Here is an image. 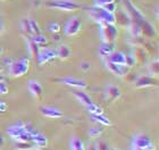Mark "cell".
<instances>
[{"instance_id":"42","label":"cell","mask_w":159,"mask_h":150,"mask_svg":"<svg viewBox=\"0 0 159 150\" xmlns=\"http://www.w3.org/2000/svg\"><path fill=\"white\" fill-rule=\"evenodd\" d=\"M3 143H5V138H3L2 135H0V147H1Z\"/></svg>"},{"instance_id":"38","label":"cell","mask_w":159,"mask_h":150,"mask_svg":"<svg viewBox=\"0 0 159 150\" xmlns=\"http://www.w3.org/2000/svg\"><path fill=\"white\" fill-rule=\"evenodd\" d=\"M14 60L10 58V57H6V58H3V60H2V63H3V65L6 67H9L10 65H11V63H13Z\"/></svg>"},{"instance_id":"10","label":"cell","mask_w":159,"mask_h":150,"mask_svg":"<svg viewBox=\"0 0 159 150\" xmlns=\"http://www.w3.org/2000/svg\"><path fill=\"white\" fill-rule=\"evenodd\" d=\"M27 89L35 99L41 100L43 97V87L38 81H30L27 84Z\"/></svg>"},{"instance_id":"44","label":"cell","mask_w":159,"mask_h":150,"mask_svg":"<svg viewBox=\"0 0 159 150\" xmlns=\"http://www.w3.org/2000/svg\"><path fill=\"white\" fill-rule=\"evenodd\" d=\"M2 53H3V47L0 44V55H2Z\"/></svg>"},{"instance_id":"46","label":"cell","mask_w":159,"mask_h":150,"mask_svg":"<svg viewBox=\"0 0 159 150\" xmlns=\"http://www.w3.org/2000/svg\"><path fill=\"white\" fill-rule=\"evenodd\" d=\"M31 150H41L40 148H33V149H31Z\"/></svg>"},{"instance_id":"15","label":"cell","mask_w":159,"mask_h":150,"mask_svg":"<svg viewBox=\"0 0 159 150\" xmlns=\"http://www.w3.org/2000/svg\"><path fill=\"white\" fill-rule=\"evenodd\" d=\"M73 94L76 97V99L79 100L80 102L83 103L84 106H89V105H91L93 102L91 97H90L89 94H86L83 90H74Z\"/></svg>"},{"instance_id":"35","label":"cell","mask_w":159,"mask_h":150,"mask_svg":"<svg viewBox=\"0 0 159 150\" xmlns=\"http://www.w3.org/2000/svg\"><path fill=\"white\" fill-rule=\"evenodd\" d=\"M8 93V87L7 84L3 82H0V94H7Z\"/></svg>"},{"instance_id":"36","label":"cell","mask_w":159,"mask_h":150,"mask_svg":"<svg viewBox=\"0 0 159 150\" xmlns=\"http://www.w3.org/2000/svg\"><path fill=\"white\" fill-rule=\"evenodd\" d=\"M111 2H115V0H96V6L102 7L103 5L111 3Z\"/></svg>"},{"instance_id":"12","label":"cell","mask_w":159,"mask_h":150,"mask_svg":"<svg viewBox=\"0 0 159 150\" xmlns=\"http://www.w3.org/2000/svg\"><path fill=\"white\" fill-rule=\"evenodd\" d=\"M40 113L47 118H52V120H57V118L63 117V113L59 109L52 108V107H41Z\"/></svg>"},{"instance_id":"29","label":"cell","mask_w":159,"mask_h":150,"mask_svg":"<svg viewBox=\"0 0 159 150\" xmlns=\"http://www.w3.org/2000/svg\"><path fill=\"white\" fill-rule=\"evenodd\" d=\"M48 31H49L50 33H52V34H57V33H59L60 32V25L59 23H57V22H52V23H50L49 25H48Z\"/></svg>"},{"instance_id":"41","label":"cell","mask_w":159,"mask_h":150,"mask_svg":"<svg viewBox=\"0 0 159 150\" xmlns=\"http://www.w3.org/2000/svg\"><path fill=\"white\" fill-rule=\"evenodd\" d=\"M85 150H98V147H97V142H91V143L89 144L88 149H85Z\"/></svg>"},{"instance_id":"11","label":"cell","mask_w":159,"mask_h":150,"mask_svg":"<svg viewBox=\"0 0 159 150\" xmlns=\"http://www.w3.org/2000/svg\"><path fill=\"white\" fill-rule=\"evenodd\" d=\"M134 85L138 89H142V88H147V87H155L157 85V80L153 79L152 76H140L139 79H136L134 81Z\"/></svg>"},{"instance_id":"19","label":"cell","mask_w":159,"mask_h":150,"mask_svg":"<svg viewBox=\"0 0 159 150\" xmlns=\"http://www.w3.org/2000/svg\"><path fill=\"white\" fill-rule=\"evenodd\" d=\"M114 52L113 42H103L101 47L99 48V55L101 57H108L110 53Z\"/></svg>"},{"instance_id":"20","label":"cell","mask_w":159,"mask_h":150,"mask_svg":"<svg viewBox=\"0 0 159 150\" xmlns=\"http://www.w3.org/2000/svg\"><path fill=\"white\" fill-rule=\"evenodd\" d=\"M70 150H85V147H84L83 141L76 137H74L70 139Z\"/></svg>"},{"instance_id":"30","label":"cell","mask_w":159,"mask_h":150,"mask_svg":"<svg viewBox=\"0 0 159 150\" xmlns=\"http://www.w3.org/2000/svg\"><path fill=\"white\" fill-rule=\"evenodd\" d=\"M30 26H31V31H32V34H33V35L41 34V30H40L39 24H38V22L35 20H30Z\"/></svg>"},{"instance_id":"32","label":"cell","mask_w":159,"mask_h":150,"mask_svg":"<svg viewBox=\"0 0 159 150\" xmlns=\"http://www.w3.org/2000/svg\"><path fill=\"white\" fill-rule=\"evenodd\" d=\"M135 58L133 57V55H127L125 58V66L127 67H133V66H135Z\"/></svg>"},{"instance_id":"23","label":"cell","mask_w":159,"mask_h":150,"mask_svg":"<svg viewBox=\"0 0 159 150\" xmlns=\"http://www.w3.org/2000/svg\"><path fill=\"white\" fill-rule=\"evenodd\" d=\"M133 57L135 58L136 63H138V61H139V63H144L147 60V53L142 48H136Z\"/></svg>"},{"instance_id":"47","label":"cell","mask_w":159,"mask_h":150,"mask_svg":"<svg viewBox=\"0 0 159 150\" xmlns=\"http://www.w3.org/2000/svg\"><path fill=\"white\" fill-rule=\"evenodd\" d=\"M109 150H116V149H113V148H110V149Z\"/></svg>"},{"instance_id":"25","label":"cell","mask_w":159,"mask_h":150,"mask_svg":"<svg viewBox=\"0 0 159 150\" xmlns=\"http://www.w3.org/2000/svg\"><path fill=\"white\" fill-rule=\"evenodd\" d=\"M148 72H149L150 76H156V75H158L159 73V61L158 59L153 60L152 63H150L149 65H148Z\"/></svg>"},{"instance_id":"6","label":"cell","mask_w":159,"mask_h":150,"mask_svg":"<svg viewBox=\"0 0 159 150\" xmlns=\"http://www.w3.org/2000/svg\"><path fill=\"white\" fill-rule=\"evenodd\" d=\"M81 27H82V22L79 17H72L68 20V22L65 25V33L70 37H73V35H76L81 31Z\"/></svg>"},{"instance_id":"17","label":"cell","mask_w":159,"mask_h":150,"mask_svg":"<svg viewBox=\"0 0 159 150\" xmlns=\"http://www.w3.org/2000/svg\"><path fill=\"white\" fill-rule=\"evenodd\" d=\"M32 143L34 146H37V148H44L48 146V139L43 134L38 132L37 134H34L32 137Z\"/></svg>"},{"instance_id":"18","label":"cell","mask_w":159,"mask_h":150,"mask_svg":"<svg viewBox=\"0 0 159 150\" xmlns=\"http://www.w3.org/2000/svg\"><path fill=\"white\" fill-rule=\"evenodd\" d=\"M106 65H107V67H108V70H109L113 74H115V75L123 76V75H125V74H126L125 66H119V65H116V64L110 63L109 60L106 63Z\"/></svg>"},{"instance_id":"16","label":"cell","mask_w":159,"mask_h":150,"mask_svg":"<svg viewBox=\"0 0 159 150\" xmlns=\"http://www.w3.org/2000/svg\"><path fill=\"white\" fill-rule=\"evenodd\" d=\"M55 52H56V57L60 58L61 60H65L67 58H70V47L67 46V44H60L58 46L56 50H55Z\"/></svg>"},{"instance_id":"31","label":"cell","mask_w":159,"mask_h":150,"mask_svg":"<svg viewBox=\"0 0 159 150\" xmlns=\"http://www.w3.org/2000/svg\"><path fill=\"white\" fill-rule=\"evenodd\" d=\"M101 133H102V127L101 126H93L89 131V135L91 138H98Z\"/></svg>"},{"instance_id":"2","label":"cell","mask_w":159,"mask_h":150,"mask_svg":"<svg viewBox=\"0 0 159 150\" xmlns=\"http://www.w3.org/2000/svg\"><path fill=\"white\" fill-rule=\"evenodd\" d=\"M30 68V60L26 57H22L20 59L13 61L11 65L8 67V72L11 76L14 77H20L23 76L29 72Z\"/></svg>"},{"instance_id":"45","label":"cell","mask_w":159,"mask_h":150,"mask_svg":"<svg viewBox=\"0 0 159 150\" xmlns=\"http://www.w3.org/2000/svg\"><path fill=\"white\" fill-rule=\"evenodd\" d=\"M2 70H3V67H2V65L0 64V74H1V72H2Z\"/></svg>"},{"instance_id":"3","label":"cell","mask_w":159,"mask_h":150,"mask_svg":"<svg viewBox=\"0 0 159 150\" xmlns=\"http://www.w3.org/2000/svg\"><path fill=\"white\" fill-rule=\"evenodd\" d=\"M46 6L52 9H59L64 11H74L81 8L79 3L72 0H49L46 2Z\"/></svg>"},{"instance_id":"22","label":"cell","mask_w":159,"mask_h":150,"mask_svg":"<svg viewBox=\"0 0 159 150\" xmlns=\"http://www.w3.org/2000/svg\"><path fill=\"white\" fill-rule=\"evenodd\" d=\"M92 120L97 123L101 124V125H105V126H110L111 125V120L108 118V117L103 116V114L101 115H92Z\"/></svg>"},{"instance_id":"26","label":"cell","mask_w":159,"mask_h":150,"mask_svg":"<svg viewBox=\"0 0 159 150\" xmlns=\"http://www.w3.org/2000/svg\"><path fill=\"white\" fill-rule=\"evenodd\" d=\"M15 148L17 150H31L34 148V144L31 142H22V141H17L15 144Z\"/></svg>"},{"instance_id":"28","label":"cell","mask_w":159,"mask_h":150,"mask_svg":"<svg viewBox=\"0 0 159 150\" xmlns=\"http://www.w3.org/2000/svg\"><path fill=\"white\" fill-rule=\"evenodd\" d=\"M22 30L23 32H25V34H29V35H33L32 34V31H31V26H30V20L29 18H23L22 20Z\"/></svg>"},{"instance_id":"39","label":"cell","mask_w":159,"mask_h":150,"mask_svg":"<svg viewBox=\"0 0 159 150\" xmlns=\"http://www.w3.org/2000/svg\"><path fill=\"white\" fill-rule=\"evenodd\" d=\"M8 109V106L5 101H0V113H5Z\"/></svg>"},{"instance_id":"34","label":"cell","mask_w":159,"mask_h":150,"mask_svg":"<svg viewBox=\"0 0 159 150\" xmlns=\"http://www.w3.org/2000/svg\"><path fill=\"white\" fill-rule=\"evenodd\" d=\"M97 147H98V150H109L110 149V147L105 142V141H98V142H97Z\"/></svg>"},{"instance_id":"4","label":"cell","mask_w":159,"mask_h":150,"mask_svg":"<svg viewBox=\"0 0 159 150\" xmlns=\"http://www.w3.org/2000/svg\"><path fill=\"white\" fill-rule=\"evenodd\" d=\"M131 150H156V147L150 138L144 134H136L132 140Z\"/></svg>"},{"instance_id":"8","label":"cell","mask_w":159,"mask_h":150,"mask_svg":"<svg viewBox=\"0 0 159 150\" xmlns=\"http://www.w3.org/2000/svg\"><path fill=\"white\" fill-rule=\"evenodd\" d=\"M56 82H59L65 85H70V87L76 88L79 90H84L88 88V84L83 80H77L75 77H61V79H56Z\"/></svg>"},{"instance_id":"14","label":"cell","mask_w":159,"mask_h":150,"mask_svg":"<svg viewBox=\"0 0 159 150\" xmlns=\"http://www.w3.org/2000/svg\"><path fill=\"white\" fill-rule=\"evenodd\" d=\"M120 90H119V88L116 87V85H113V84H109L106 89V96H107V99L109 100V101H114V100L118 99L120 97Z\"/></svg>"},{"instance_id":"13","label":"cell","mask_w":159,"mask_h":150,"mask_svg":"<svg viewBox=\"0 0 159 150\" xmlns=\"http://www.w3.org/2000/svg\"><path fill=\"white\" fill-rule=\"evenodd\" d=\"M125 58L126 55L125 53L120 52V51H114L113 53H110L108 56V60L110 63L116 64L119 66H125Z\"/></svg>"},{"instance_id":"24","label":"cell","mask_w":159,"mask_h":150,"mask_svg":"<svg viewBox=\"0 0 159 150\" xmlns=\"http://www.w3.org/2000/svg\"><path fill=\"white\" fill-rule=\"evenodd\" d=\"M32 41H33L34 43H37L38 46H47L48 44V38L46 35H43V34H37V35H32L31 37Z\"/></svg>"},{"instance_id":"33","label":"cell","mask_w":159,"mask_h":150,"mask_svg":"<svg viewBox=\"0 0 159 150\" xmlns=\"http://www.w3.org/2000/svg\"><path fill=\"white\" fill-rule=\"evenodd\" d=\"M102 8L105 10H107V11H109V13H115L117 9V6L115 2H111V3H107V5H103Z\"/></svg>"},{"instance_id":"40","label":"cell","mask_w":159,"mask_h":150,"mask_svg":"<svg viewBox=\"0 0 159 150\" xmlns=\"http://www.w3.org/2000/svg\"><path fill=\"white\" fill-rule=\"evenodd\" d=\"M5 23H3V20H2V16L0 15V34L1 33H3L5 32Z\"/></svg>"},{"instance_id":"7","label":"cell","mask_w":159,"mask_h":150,"mask_svg":"<svg viewBox=\"0 0 159 150\" xmlns=\"http://www.w3.org/2000/svg\"><path fill=\"white\" fill-rule=\"evenodd\" d=\"M55 58H56V52H55V50L49 49V48H43V49L40 50L39 53H38L37 63L39 66H41V65H44V64L53 60Z\"/></svg>"},{"instance_id":"1","label":"cell","mask_w":159,"mask_h":150,"mask_svg":"<svg viewBox=\"0 0 159 150\" xmlns=\"http://www.w3.org/2000/svg\"><path fill=\"white\" fill-rule=\"evenodd\" d=\"M88 14L89 16L92 18V20H97L98 23H106V24H115L116 23V16L114 15L113 13H109L102 8V7L99 6H94L91 7L89 10H88Z\"/></svg>"},{"instance_id":"5","label":"cell","mask_w":159,"mask_h":150,"mask_svg":"<svg viewBox=\"0 0 159 150\" xmlns=\"http://www.w3.org/2000/svg\"><path fill=\"white\" fill-rule=\"evenodd\" d=\"M100 35L102 38L103 42H113L118 35V30L114 24L99 23Z\"/></svg>"},{"instance_id":"43","label":"cell","mask_w":159,"mask_h":150,"mask_svg":"<svg viewBox=\"0 0 159 150\" xmlns=\"http://www.w3.org/2000/svg\"><path fill=\"white\" fill-rule=\"evenodd\" d=\"M3 81H5V76L0 74V82H3Z\"/></svg>"},{"instance_id":"21","label":"cell","mask_w":159,"mask_h":150,"mask_svg":"<svg viewBox=\"0 0 159 150\" xmlns=\"http://www.w3.org/2000/svg\"><path fill=\"white\" fill-rule=\"evenodd\" d=\"M27 49H29V52H30L31 56L37 58L38 53L40 51V48L37 43H34L31 38H29V40H27Z\"/></svg>"},{"instance_id":"9","label":"cell","mask_w":159,"mask_h":150,"mask_svg":"<svg viewBox=\"0 0 159 150\" xmlns=\"http://www.w3.org/2000/svg\"><path fill=\"white\" fill-rule=\"evenodd\" d=\"M25 132H26V127H25V124L22 123V122L15 124V125H11L7 129V134L13 139H17Z\"/></svg>"},{"instance_id":"27","label":"cell","mask_w":159,"mask_h":150,"mask_svg":"<svg viewBox=\"0 0 159 150\" xmlns=\"http://www.w3.org/2000/svg\"><path fill=\"white\" fill-rule=\"evenodd\" d=\"M86 108L89 110V113H91L92 115H101V114H103L102 108L100 106H97L96 103L93 102L91 105H89V106H86Z\"/></svg>"},{"instance_id":"37","label":"cell","mask_w":159,"mask_h":150,"mask_svg":"<svg viewBox=\"0 0 159 150\" xmlns=\"http://www.w3.org/2000/svg\"><path fill=\"white\" fill-rule=\"evenodd\" d=\"M80 68L82 70H84V72H86V70H89L91 68V65L88 61H82V63L80 64Z\"/></svg>"}]
</instances>
